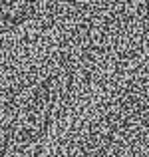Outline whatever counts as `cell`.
<instances>
[{"instance_id":"obj_1","label":"cell","mask_w":149,"mask_h":157,"mask_svg":"<svg viewBox=\"0 0 149 157\" xmlns=\"http://www.w3.org/2000/svg\"><path fill=\"white\" fill-rule=\"evenodd\" d=\"M48 157H149V42L111 70Z\"/></svg>"}]
</instances>
